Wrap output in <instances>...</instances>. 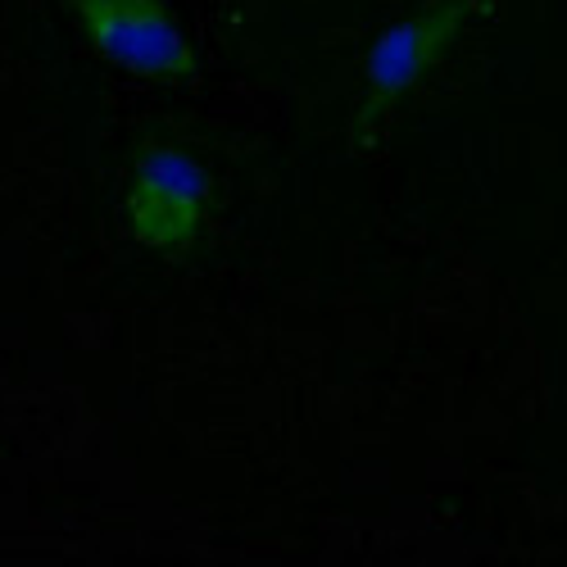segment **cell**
Listing matches in <instances>:
<instances>
[{
	"mask_svg": "<svg viewBox=\"0 0 567 567\" xmlns=\"http://www.w3.org/2000/svg\"><path fill=\"white\" fill-rule=\"evenodd\" d=\"M123 209L141 246L182 259L196 246V236L205 231L214 209L209 173L182 141L151 127L132 146V182H127Z\"/></svg>",
	"mask_w": 567,
	"mask_h": 567,
	"instance_id": "6da1fadb",
	"label": "cell"
},
{
	"mask_svg": "<svg viewBox=\"0 0 567 567\" xmlns=\"http://www.w3.org/2000/svg\"><path fill=\"white\" fill-rule=\"evenodd\" d=\"M486 10V0H427L417 14L386 28L368 55V91L363 105L350 118V151L368 155L382 141L386 118L400 110V101L427 78V69L458 41V32Z\"/></svg>",
	"mask_w": 567,
	"mask_h": 567,
	"instance_id": "7a4b0ae2",
	"label": "cell"
},
{
	"mask_svg": "<svg viewBox=\"0 0 567 567\" xmlns=\"http://www.w3.org/2000/svg\"><path fill=\"white\" fill-rule=\"evenodd\" d=\"M64 10L82 23V37L127 73L168 86L200 78L196 45L164 0H64Z\"/></svg>",
	"mask_w": 567,
	"mask_h": 567,
	"instance_id": "3957f363",
	"label": "cell"
}]
</instances>
